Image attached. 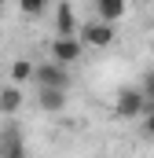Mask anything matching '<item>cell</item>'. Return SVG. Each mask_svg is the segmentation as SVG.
<instances>
[{
  "label": "cell",
  "mask_w": 154,
  "mask_h": 158,
  "mask_svg": "<svg viewBox=\"0 0 154 158\" xmlns=\"http://www.w3.org/2000/svg\"><path fill=\"white\" fill-rule=\"evenodd\" d=\"M77 40H81L84 48H110V44H114V26L95 19V22H88V26L77 30Z\"/></svg>",
  "instance_id": "6da1fadb"
},
{
  "label": "cell",
  "mask_w": 154,
  "mask_h": 158,
  "mask_svg": "<svg viewBox=\"0 0 154 158\" xmlns=\"http://www.w3.org/2000/svg\"><path fill=\"white\" fill-rule=\"evenodd\" d=\"M33 77H37L40 88H59V92L70 88V70L59 66V63H40V66H33Z\"/></svg>",
  "instance_id": "7a4b0ae2"
},
{
  "label": "cell",
  "mask_w": 154,
  "mask_h": 158,
  "mask_svg": "<svg viewBox=\"0 0 154 158\" xmlns=\"http://www.w3.org/2000/svg\"><path fill=\"white\" fill-rule=\"evenodd\" d=\"M147 107H151V103H147V96H143V92H136V88H121V92H117V99H114L117 118H140Z\"/></svg>",
  "instance_id": "3957f363"
},
{
  "label": "cell",
  "mask_w": 154,
  "mask_h": 158,
  "mask_svg": "<svg viewBox=\"0 0 154 158\" xmlns=\"http://www.w3.org/2000/svg\"><path fill=\"white\" fill-rule=\"evenodd\" d=\"M81 55H84V44H81L77 37H55V40H51V63L74 66Z\"/></svg>",
  "instance_id": "277c9868"
},
{
  "label": "cell",
  "mask_w": 154,
  "mask_h": 158,
  "mask_svg": "<svg viewBox=\"0 0 154 158\" xmlns=\"http://www.w3.org/2000/svg\"><path fill=\"white\" fill-rule=\"evenodd\" d=\"M0 158H26V140L15 121H7L0 129Z\"/></svg>",
  "instance_id": "5b68a950"
},
{
  "label": "cell",
  "mask_w": 154,
  "mask_h": 158,
  "mask_svg": "<svg viewBox=\"0 0 154 158\" xmlns=\"http://www.w3.org/2000/svg\"><path fill=\"white\" fill-rule=\"evenodd\" d=\"M55 30H59V37H77V15L70 4L55 7Z\"/></svg>",
  "instance_id": "8992f818"
},
{
  "label": "cell",
  "mask_w": 154,
  "mask_h": 158,
  "mask_svg": "<svg viewBox=\"0 0 154 158\" xmlns=\"http://www.w3.org/2000/svg\"><path fill=\"white\" fill-rule=\"evenodd\" d=\"M125 7H128L125 0H95V19H99V22H110V26H114L117 19L125 15Z\"/></svg>",
  "instance_id": "52a82bcc"
},
{
  "label": "cell",
  "mask_w": 154,
  "mask_h": 158,
  "mask_svg": "<svg viewBox=\"0 0 154 158\" xmlns=\"http://www.w3.org/2000/svg\"><path fill=\"white\" fill-rule=\"evenodd\" d=\"M40 107H44L48 114H59V110L66 107V92H59V88H40Z\"/></svg>",
  "instance_id": "ba28073f"
},
{
  "label": "cell",
  "mask_w": 154,
  "mask_h": 158,
  "mask_svg": "<svg viewBox=\"0 0 154 158\" xmlns=\"http://www.w3.org/2000/svg\"><path fill=\"white\" fill-rule=\"evenodd\" d=\"M0 110H4V114H18V110H22V92H18V85H11V88L0 92Z\"/></svg>",
  "instance_id": "9c48e42d"
},
{
  "label": "cell",
  "mask_w": 154,
  "mask_h": 158,
  "mask_svg": "<svg viewBox=\"0 0 154 158\" xmlns=\"http://www.w3.org/2000/svg\"><path fill=\"white\" fill-rule=\"evenodd\" d=\"M30 77H33V63H30V59H15V63H11V81L22 85V81H30Z\"/></svg>",
  "instance_id": "30bf717a"
},
{
  "label": "cell",
  "mask_w": 154,
  "mask_h": 158,
  "mask_svg": "<svg viewBox=\"0 0 154 158\" xmlns=\"http://www.w3.org/2000/svg\"><path fill=\"white\" fill-rule=\"evenodd\" d=\"M18 11H22V15H30V19H37V15L48 11V0H18Z\"/></svg>",
  "instance_id": "8fae6325"
},
{
  "label": "cell",
  "mask_w": 154,
  "mask_h": 158,
  "mask_svg": "<svg viewBox=\"0 0 154 158\" xmlns=\"http://www.w3.org/2000/svg\"><path fill=\"white\" fill-rule=\"evenodd\" d=\"M143 96H147V103H154V70L147 74V81H143Z\"/></svg>",
  "instance_id": "7c38bea8"
},
{
  "label": "cell",
  "mask_w": 154,
  "mask_h": 158,
  "mask_svg": "<svg viewBox=\"0 0 154 158\" xmlns=\"http://www.w3.org/2000/svg\"><path fill=\"white\" fill-rule=\"evenodd\" d=\"M143 132H147V136H151V140H154V110H151V114H147V121H143Z\"/></svg>",
  "instance_id": "4fadbf2b"
},
{
  "label": "cell",
  "mask_w": 154,
  "mask_h": 158,
  "mask_svg": "<svg viewBox=\"0 0 154 158\" xmlns=\"http://www.w3.org/2000/svg\"><path fill=\"white\" fill-rule=\"evenodd\" d=\"M0 4H7V0H0Z\"/></svg>",
  "instance_id": "5bb4252c"
}]
</instances>
